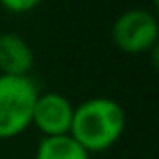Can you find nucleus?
<instances>
[{
  "mask_svg": "<svg viewBox=\"0 0 159 159\" xmlns=\"http://www.w3.org/2000/svg\"><path fill=\"white\" fill-rule=\"evenodd\" d=\"M127 127L125 109L111 97H91L73 111L69 135L87 153L109 151L123 137Z\"/></svg>",
  "mask_w": 159,
  "mask_h": 159,
  "instance_id": "f257e3e1",
  "label": "nucleus"
},
{
  "mask_svg": "<svg viewBox=\"0 0 159 159\" xmlns=\"http://www.w3.org/2000/svg\"><path fill=\"white\" fill-rule=\"evenodd\" d=\"M36 97L30 77L0 75V139H14L30 127Z\"/></svg>",
  "mask_w": 159,
  "mask_h": 159,
  "instance_id": "f03ea898",
  "label": "nucleus"
},
{
  "mask_svg": "<svg viewBox=\"0 0 159 159\" xmlns=\"http://www.w3.org/2000/svg\"><path fill=\"white\" fill-rule=\"evenodd\" d=\"M111 36L117 48L127 54L151 52L159 39L157 16L147 8H129L115 18Z\"/></svg>",
  "mask_w": 159,
  "mask_h": 159,
  "instance_id": "7ed1b4c3",
  "label": "nucleus"
},
{
  "mask_svg": "<svg viewBox=\"0 0 159 159\" xmlns=\"http://www.w3.org/2000/svg\"><path fill=\"white\" fill-rule=\"evenodd\" d=\"M73 103L57 91L39 93L32 109V125L40 131L43 137L69 135L73 123Z\"/></svg>",
  "mask_w": 159,
  "mask_h": 159,
  "instance_id": "20e7f679",
  "label": "nucleus"
},
{
  "mask_svg": "<svg viewBox=\"0 0 159 159\" xmlns=\"http://www.w3.org/2000/svg\"><path fill=\"white\" fill-rule=\"evenodd\" d=\"M34 65L32 47L16 32L0 34V75L28 77Z\"/></svg>",
  "mask_w": 159,
  "mask_h": 159,
  "instance_id": "39448f33",
  "label": "nucleus"
},
{
  "mask_svg": "<svg viewBox=\"0 0 159 159\" xmlns=\"http://www.w3.org/2000/svg\"><path fill=\"white\" fill-rule=\"evenodd\" d=\"M34 159H91V153H87L70 135L43 137L36 145Z\"/></svg>",
  "mask_w": 159,
  "mask_h": 159,
  "instance_id": "423d86ee",
  "label": "nucleus"
},
{
  "mask_svg": "<svg viewBox=\"0 0 159 159\" xmlns=\"http://www.w3.org/2000/svg\"><path fill=\"white\" fill-rule=\"evenodd\" d=\"M43 0H0V6L12 14H24V12L34 10Z\"/></svg>",
  "mask_w": 159,
  "mask_h": 159,
  "instance_id": "0eeeda50",
  "label": "nucleus"
}]
</instances>
